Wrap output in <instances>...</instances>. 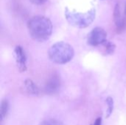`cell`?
<instances>
[{
    "label": "cell",
    "mask_w": 126,
    "mask_h": 125,
    "mask_svg": "<svg viewBox=\"0 0 126 125\" xmlns=\"http://www.w3.org/2000/svg\"><path fill=\"white\" fill-rule=\"evenodd\" d=\"M27 29L33 40L43 42L50 37L52 32V24L48 18L43 15H36L28 21Z\"/></svg>",
    "instance_id": "6da1fadb"
},
{
    "label": "cell",
    "mask_w": 126,
    "mask_h": 125,
    "mask_svg": "<svg viewBox=\"0 0 126 125\" xmlns=\"http://www.w3.org/2000/svg\"><path fill=\"white\" fill-rule=\"evenodd\" d=\"M75 55L72 46L63 41L54 43L49 49L48 55L50 60L57 64H65L72 60Z\"/></svg>",
    "instance_id": "7a4b0ae2"
},
{
    "label": "cell",
    "mask_w": 126,
    "mask_h": 125,
    "mask_svg": "<svg viewBox=\"0 0 126 125\" xmlns=\"http://www.w3.org/2000/svg\"><path fill=\"white\" fill-rule=\"evenodd\" d=\"M64 15L70 25L78 28H86L94 21L96 15V10L95 8H92L86 13H79L66 8Z\"/></svg>",
    "instance_id": "3957f363"
},
{
    "label": "cell",
    "mask_w": 126,
    "mask_h": 125,
    "mask_svg": "<svg viewBox=\"0 0 126 125\" xmlns=\"http://www.w3.org/2000/svg\"><path fill=\"white\" fill-rule=\"evenodd\" d=\"M107 41V32L102 27L94 28L88 35L87 42L90 46H97Z\"/></svg>",
    "instance_id": "277c9868"
},
{
    "label": "cell",
    "mask_w": 126,
    "mask_h": 125,
    "mask_svg": "<svg viewBox=\"0 0 126 125\" xmlns=\"http://www.w3.org/2000/svg\"><path fill=\"white\" fill-rule=\"evenodd\" d=\"M14 56L17 68L20 72H24L27 70V57L25 52L21 46H16L14 49Z\"/></svg>",
    "instance_id": "5b68a950"
},
{
    "label": "cell",
    "mask_w": 126,
    "mask_h": 125,
    "mask_svg": "<svg viewBox=\"0 0 126 125\" xmlns=\"http://www.w3.org/2000/svg\"><path fill=\"white\" fill-rule=\"evenodd\" d=\"M60 86H61V81L59 77L56 74H53L47 81L44 86V91L47 94L49 95L54 94L58 91Z\"/></svg>",
    "instance_id": "8992f818"
},
{
    "label": "cell",
    "mask_w": 126,
    "mask_h": 125,
    "mask_svg": "<svg viewBox=\"0 0 126 125\" xmlns=\"http://www.w3.org/2000/svg\"><path fill=\"white\" fill-rule=\"evenodd\" d=\"M24 88L26 92L31 95H38L39 94V89L35 83L31 80H26L24 82Z\"/></svg>",
    "instance_id": "52a82bcc"
},
{
    "label": "cell",
    "mask_w": 126,
    "mask_h": 125,
    "mask_svg": "<svg viewBox=\"0 0 126 125\" xmlns=\"http://www.w3.org/2000/svg\"><path fill=\"white\" fill-rule=\"evenodd\" d=\"M9 111V102L7 99H3L1 102V107H0V119L1 121H3Z\"/></svg>",
    "instance_id": "ba28073f"
},
{
    "label": "cell",
    "mask_w": 126,
    "mask_h": 125,
    "mask_svg": "<svg viewBox=\"0 0 126 125\" xmlns=\"http://www.w3.org/2000/svg\"><path fill=\"white\" fill-rule=\"evenodd\" d=\"M101 45H103V46L104 47L103 53L105 55H111V54H113L114 50H115V48H116V46L114 45V43L108 41H105Z\"/></svg>",
    "instance_id": "9c48e42d"
},
{
    "label": "cell",
    "mask_w": 126,
    "mask_h": 125,
    "mask_svg": "<svg viewBox=\"0 0 126 125\" xmlns=\"http://www.w3.org/2000/svg\"><path fill=\"white\" fill-rule=\"evenodd\" d=\"M106 103H107V105H108L106 117L109 118L111 115V113H112V112L114 111V99H113V98H111V97H109L106 99Z\"/></svg>",
    "instance_id": "30bf717a"
},
{
    "label": "cell",
    "mask_w": 126,
    "mask_h": 125,
    "mask_svg": "<svg viewBox=\"0 0 126 125\" xmlns=\"http://www.w3.org/2000/svg\"><path fill=\"white\" fill-rule=\"evenodd\" d=\"M39 125H63V124L58 120L49 119H47V120L43 121Z\"/></svg>",
    "instance_id": "8fae6325"
},
{
    "label": "cell",
    "mask_w": 126,
    "mask_h": 125,
    "mask_svg": "<svg viewBox=\"0 0 126 125\" xmlns=\"http://www.w3.org/2000/svg\"><path fill=\"white\" fill-rule=\"evenodd\" d=\"M31 3L34 4H37V5H40L44 3H45L47 0H29Z\"/></svg>",
    "instance_id": "7c38bea8"
},
{
    "label": "cell",
    "mask_w": 126,
    "mask_h": 125,
    "mask_svg": "<svg viewBox=\"0 0 126 125\" xmlns=\"http://www.w3.org/2000/svg\"><path fill=\"white\" fill-rule=\"evenodd\" d=\"M102 125V118L101 117H99L97 118L95 121H94V123L93 125Z\"/></svg>",
    "instance_id": "4fadbf2b"
},
{
    "label": "cell",
    "mask_w": 126,
    "mask_h": 125,
    "mask_svg": "<svg viewBox=\"0 0 126 125\" xmlns=\"http://www.w3.org/2000/svg\"><path fill=\"white\" fill-rule=\"evenodd\" d=\"M124 14H125V16L126 17V5H125V10H124Z\"/></svg>",
    "instance_id": "5bb4252c"
}]
</instances>
